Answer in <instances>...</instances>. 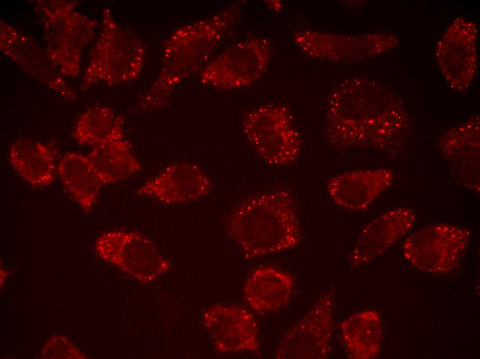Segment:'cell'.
I'll return each mask as SVG.
<instances>
[{"mask_svg": "<svg viewBox=\"0 0 480 359\" xmlns=\"http://www.w3.org/2000/svg\"><path fill=\"white\" fill-rule=\"evenodd\" d=\"M411 128L399 96L370 78H345L330 93L323 133L334 149L395 156L406 145Z\"/></svg>", "mask_w": 480, "mask_h": 359, "instance_id": "cell-1", "label": "cell"}, {"mask_svg": "<svg viewBox=\"0 0 480 359\" xmlns=\"http://www.w3.org/2000/svg\"><path fill=\"white\" fill-rule=\"evenodd\" d=\"M239 15V6L234 3L176 28L165 41L157 77L139 95L133 110L149 112L165 107L177 87L190 77L199 73L212 59Z\"/></svg>", "mask_w": 480, "mask_h": 359, "instance_id": "cell-2", "label": "cell"}, {"mask_svg": "<svg viewBox=\"0 0 480 359\" xmlns=\"http://www.w3.org/2000/svg\"><path fill=\"white\" fill-rule=\"evenodd\" d=\"M226 231L249 260L295 248L301 231L292 190L273 187L244 199L230 213Z\"/></svg>", "mask_w": 480, "mask_h": 359, "instance_id": "cell-3", "label": "cell"}, {"mask_svg": "<svg viewBox=\"0 0 480 359\" xmlns=\"http://www.w3.org/2000/svg\"><path fill=\"white\" fill-rule=\"evenodd\" d=\"M145 59L142 41L115 20L110 8H105L101 30L83 72L81 89L86 90L99 83L130 82L140 76Z\"/></svg>", "mask_w": 480, "mask_h": 359, "instance_id": "cell-4", "label": "cell"}, {"mask_svg": "<svg viewBox=\"0 0 480 359\" xmlns=\"http://www.w3.org/2000/svg\"><path fill=\"white\" fill-rule=\"evenodd\" d=\"M41 21L46 50L59 72L79 74L81 56L93 39L98 22L76 10L77 1H32Z\"/></svg>", "mask_w": 480, "mask_h": 359, "instance_id": "cell-5", "label": "cell"}, {"mask_svg": "<svg viewBox=\"0 0 480 359\" xmlns=\"http://www.w3.org/2000/svg\"><path fill=\"white\" fill-rule=\"evenodd\" d=\"M241 126L249 144L267 164L285 166L299 158L302 139L285 104L267 103L248 110Z\"/></svg>", "mask_w": 480, "mask_h": 359, "instance_id": "cell-6", "label": "cell"}, {"mask_svg": "<svg viewBox=\"0 0 480 359\" xmlns=\"http://www.w3.org/2000/svg\"><path fill=\"white\" fill-rule=\"evenodd\" d=\"M270 40L255 37L237 42L216 57L199 73L203 86L229 90L249 87L265 74L272 59Z\"/></svg>", "mask_w": 480, "mask_h": 359, "instance_id": "cell-7", "label": "cell"}, {"mask_svg": "<svg viewBox=\"0 0 480 359\" xmlns=\"http://www.w3.org/2000/svg\"><path fill=\"white\" fill-rule=\"evenodd\" d=\"M96 255L141 284L153 282L171 269L154 242L135 231L101 233L94 244Z\"/></svg>", "mask_w": 480, "mask_h": 359, "instance_id": "cell-8", "label": "cell"}, {"mask_svg": "<svg viewBox=\"0 0 480 359\" xmlns=\"http://www.w3.org/2000/svg\"><path fill=\"white\" fill-rule=\"evenodd\" d=\"M470 240L471 232L467 228L437 223L408 235L403 243L402 252L415 268L444 275L459 266Z\"/></svg>", "mask_w": 480, "mask_h": 359, "instance_id": "cell-9", "label": "cell"}, {"mask_svg": "<svg viewBox=\"0 0 480 359\" xmlns=\"http://www.w3.org/2000/svg\"><path fill=\"white\" fill-rule=\"evenodd\" d=\"M294 44L306 55L332 62H354L383 55L397 47V36L375 32L364 34L299 30L292 35Z\"/></svg>", "mask_w": 480, "mask_h": 359, "instance_id": "cell-10", "label": "cell"}, {"mask_svg": "<svg viewBox=\"0 0 480 359\" xmlns=\"http://www.w3.org/2000/svg\"><path fill=\"white\" fill-rule=\"evenodd\" d=\"M334 293H322L297 323L282 336L274 351L276 359H324L332 351L334 329Z\"/></svg>", "mask_w": 480, "mask_h": 359, "instance_id": "cell-11", "label": "cell"}, {"mask_svg": "<svg viewBox=\"0 0 480 359\" xmlns=\"http://www.w3.org/2000/svg\"><path fill=\"white\" fill-rule=\"evenodd\" d=\"M477 28L463 17L450 23L438 40L435 56L441 73L454 90L469 88L477 67Z\"/></svg>", "mask_w": 480, "mask_h": 359, "instance_id": "cell-12", "label": "cell"}, {"mask_svg": "<svg viewBox=\"0 0 480 359\" xmlns=\"http://www.w3.org/2000/svg\"><path fill=\"white\" fill-rule=\"evenodd\" d=\"M201 321L219 354H259L258 322L248 309L235 304H214L202 313Z\"/></svg>", "mask_w": 480, "mask_h": 359, "instance_id": "cell-13", "label": "cell"}, {"mask_svg": "<svg viewBox=\"0 0 480 359\" xmlns=\"http://www.w3.org/2000/svg\"><path fill=\"white\" fill-rule=\"evenodd\" d=\"M0 50L18 66L68 101L77 95L43 49L32 37L0 21Z\"/></svg>", "mask_w": 480, "mask_h": 359, "instance_id": "cell-14", "label": "cell"}, {"mask_svg": "<svg viewBox=\"0 0 480 359\" xmlns=\"http://www.w3.org/2000/svg\"><path fill=\"white\" fill-rule=\"evenodd\" d=\"M474 115L446 130L439 139V149L454 179L465 188L480 191V126Z\"/></svg>", "mask_w": 480, "mask_h": 359, "instance_id": "cell-15", "label": "cell"}, {"mask_svg": "<svg viewBox=\"0 0 480 359\" xmlns=\"http://www.w3.org/2000/svg\"><path fill=\"white\" fill-rule=\"evenodd\" d=\"M417 217L410 208L387 210L363 229L348 255L352 268L363 266L383 254L414 226Z\"/></svg>", "mask_w": 480, "mask_h": 359, "instance_id": "cell-16", "label": "cell"}, {"mask_svg": "<svg viewBox=\"0 0 480 359\" xmlns=\"http://www.w3.org/2000/svg\"><path fill=\"white\" fill-rule=\"evenodd\" d=\"M211 188L210 178L199 166L177 163L166 166L147 180L137 193L164 204L174 205L201 198Z\"/></svg>", "mask_w": 480, "mask_h": 359, "instance_id": "cell-17", "label": "cell"}, {"mask_svg": "<svg viewBox=\"0 0 480 359\" xmlns=\"http://www.w3.org/2000/svg\"><path fill=\"white\" fill-rule=\"evenodd\" d=\"M394 180V172L389 168L358 169L331 177L326 182V189L339 207L361 211L387 191Z\"/></svg>", "mask_w": 480, "mask_h": 359, "instance_id": "cell-18", "label": "cell"}, {"mask_svg": "<svg viewBox=\"0 0 480 359\" xmlns=\"http://www.w3.org/2000/svg\"><path fill=\"white\" fill-rule=\"evenodd\" d=\"M294 284L289 273L271 266H261L246 279L243 293L246 302L259 313H274L289 301Z\"/></svg>", "mask_w": 480, "mask_h": 359, "instance_id": "cell-19", "label": "cell"}, {"mask_svg": "<svg viewBox=\"0 0 480 359\" xmlns=\"http://www.w3.org/2000/svg\"><path fill=\"white\" fill-rule=\"evenodd\" d=\"M56 153L52 143L19 138L11 144L8 160L25 182L34 187L43 188L55 180Z\"/></svg>", "mask_w": 480, "mask_h": 359, "instance_id": "cell-20", "label": "cell"}, {"mask_svg": "<svg viewBox=\"0 0 480 359\" xmlns=\"http://www.w3.org/2000/svg\"><path fill=\"white\" fill-rule=\"evenodd\" d=\"M57 174L68 195L88 214L97 201L102 183L88 157L66 153L57 165Z\"/></svg>", "mask_w": 480, "mask_h": 359, "instance_id": "cell-21", "label": "cell"}, {"mask_svg": "<svg viewBox=\"0 0 480 359\" xmlns=\"http://www.w3.org/2000/svg\"><path fill=\"white\" fill-rule=\"evenodd\" d=\"M340 329L349 358L373 359L379 357L383 331L378 311L367 309L355 313L341 323Z\"/></svg>", "mask_w": 480, "mask_h": 359, "instance_id": "cell-22", "label": "cell"}, {"mask_svg": "<svg viewBox=\"0 0 480 359\" xmlns=\"http://www.w3.org/2000/svg\"><path fill=\"white\" fill-rule=\"evenodd\" d=\"M87 157L102 184L120 182L142 169L126 138L93 147Z\"/></svg>", "mask_w": 480, "mask_h": 359, "instance_id": "cell-23", "label": "cell"}, {"mask_svg": "<svg viewBox=\"0 0 480 359\" xmlns=\"http://www.w3.org/2000/svg\"><path fill=\"white\" fill-rule=\"evenodd\" d=\"M72 137L79 144L92 147L124 139L123 117L108 106L94 105L81 113Z\"/></svg>", "mask_w": 480, "mask_h": 359, "instance_id": "cell-24", "label": "cell"}, {"mask_svg": "<svg viewBox=\"0 0 480 359\" xmlns=\"http://www.w3.org/2000/svg\"><path fill=\"white\" fill-rule=\"evenodd\" d=\"M39 356L43 359H86L88 356L70 339L61 333H54L43 345Z\"/></svg>", "mask_w": 480, "mask_h": 359, "instance_id": "cell-25", "label": "cell"}, {"mask_svg": "<svg viewBox=\"0 0 480 359\" xmlns=\"http://www.w3.org/2000/svg\"><path fill=\"white\" fill-rule=\"evenodd\" d=\"M269 6L275 10H281L282 8V4L281 1H266Z\"/></svg>", "mask_w": 480, "mask_h": 359, "instance_id": "cell-26", "label": "cell"}, {"mask_svg": "<svg viewBox=\"0 0 480 359\" xmlns=\"http://www.w3.org/2000/svg\"><path fill=\"white\" fill-rule=\"evenodd\" d=\"M0 284H1V289H2V286L4 285L6 277L8 276V272L6 271V269L2 267V264H1V269H0Z\"/></svg>", "mask_w": 480, "mask_h": 359, "instance_id": "cell-27", "label": "cell"}]
</instances>
